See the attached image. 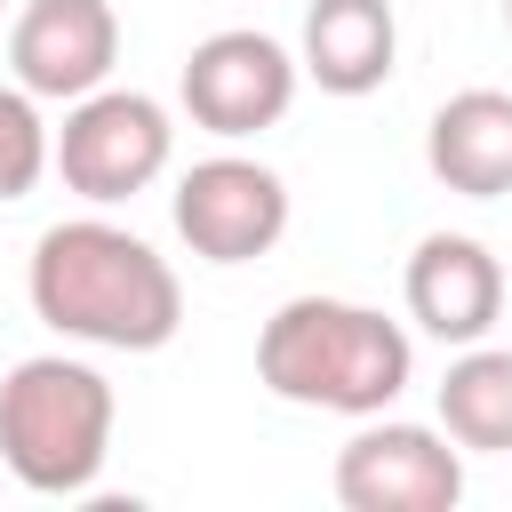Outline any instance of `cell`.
Returning <instances> with one entry per match:
<instances>
[{
  "label": "cell",
  "instance_id": "1",
  "mask_svg": "<svg viewBox=\"0 0 512 512\" xmlns=\"http://www.w3.org/2000/svg\"><path fill=\"white\" fill-rule=\"evenodd\" d=\"M24 296L56 336H80L104 352H160L184 328V288H176L168 256L104 216L48 224L32 240Z\"/></svg>",
  "mask_w": 512,
  "mask_h": 512
},
{
  "label": "cell",
  "instance_id": "2",
  "mask_svg": "<svg viewBox=\"0 0 512 512\" xmlns=\"http://www.w3.org/2000/svg\"><path fill=\"white\" fill-rule=\"evenodd\" d=\"M408 368V328L344 296H288L256 336V384L288 408L384 416L408 392Z\"/></svg>",
  "mask_w": 512,
  "mask_h": 512
},
{
  "label": "cell",
  "instance_id": "3",
  "mask_svg": "<svg viewBox=\"0 0 512 512\" xmlns=\"http://www.w3.org/2000/svg\"><path fill=\"white\" fill-rule=\"evenodd\" d=\"M112 456V384L88 360L32 352L0 384V464L32 496H80L96 488Z\"/></svg>",
  "mask_w": 512,
  "mask_h": 512
},
{
  "label": "cell",
  "instance_id": "4",
  "mask_svg": "<svg viewBox=\"0 0 512 512\" xmlns=\"http://www.w3.org/2000/svg\"><path fill=\"white\" fill-rule=\"evenodd\" d=\"M168 152H176V128L144 88H88V96H72L64 128L48 136V160H56L64 192H80L96 208L136 200L168 168Z\"/></svg>",
  "mask_w": 512,
  "mask_h": 512
},
{
  "label": "cell",
  "instance_id": "5",
  "mask_svg": "<svg viewBox=\"0 0 512 512\" xmlns=\"http://www.w3.org/2000/svg\"><path fill=\"white\" fill-rule=\"evenodd\" d=\"M336 504L344 512H456L464 504V456L432 424L368 416L336 448Z\"/></svg>",
  "mask_w": 512,
  "mask_h": 512
},
{
  "label": "cell",
  "instance_id": "6",
  "mask_svg": "<svg viewBox=\"0 0 512 512\" xmlns=\"http://www.w3.org/2000/svg\"><path fill=\"white\" fill-rule=\"evenodd\" d=\"M176 232L200 264H256L288 232V184L264 160H240V152L192 160L184 184H176Z\"/></svg>",
  "mask_w": 512,
  "mask_h": 512
},
{
  "label": "cell",
  "instance_id": "7",
  "mask_svg": "<svg viewBox=\"0 0 512 512\" xmlns=\"http://www.w3.org/2000/svg\"><path fill=\"white\" fill-rule=\"evenodd\" d=\"M288 104H296V56L264 32H208L184 56V112L224 144L280 128Z\"/></svg>",
  "mask_w": 512,
  "mask_h": 512
},
{
  "label": "cell",
  "instance_id": "8",
  "mask_svg": "<svg viewBox=\"0 0 512 512\" xmlns=\"http://www.w3.org/2000/svg\"><path fill=\"white\" fill-rule=\"evenodd\" d=\"M8 64H16V88L48 96V104L104 88L120 64L112 0H24V16L8 24Z\"/></svg>",
  "mask_w": 512,
  "mask_h": 512
},
{
  "label": "cell",
  "instance_id": "9",
  "mask_svg": "<svg viewBox=\"0 0 512 512\" xmlns=\"http://www.w3.org/2000/svg\"><path fill=\"white\" fill-rule=\"evenodd\" d=\"M408 320L440 344H480L504 312V264L472 240V232H424L408 256Z\"/></svg>",
  "mask_w": 512,
  "mask_h": 512
},
{
  "label": "cell",
  "instance_id": "10",
  "mask_svg": "<svg viewBox=\"0 0 512 512\" xmlns=\"http://www.w3.org/2000/svg\"><path fill=\"white\" fill-rule=\"evenodd\" d=\"M424 160L448 192L464 200H504L512 192V96L504 88H464L432 112Z\"/></svg>",
  "mask_w": 512,
  "mask_h": 512
},
{
  "label": "cell",
  "instance_id": "11",
  "mask_svg": "<svg viewBox=\"0 0 512 512\" xmlns=\"http://www.w3.org/2000/svg\"><path fill=\"white\" fill-rule=\"evenodd\" d=\"M400 56V24L392 0H312L304 8V72L328 96H368L392 80Z\"/></svg>",
  "mask_w": 512,
  "mask_h": 512
},
{
  "label": "cell",
  "instance_id": "12",
  "mask_svg": "<svg viewBox=\"0 0 512 512\" xmlns=\"http://www.w3.org/2000/svg\"><path fill=\"white\" fill-rule=\"evenodd\" d=\"M440 424L456 448L512 456V352L464 344V360H448V376H440Z\"/></svg>",
  "mask_w": 512,
  "mask_h": 512
},
{
  "label": "cell",
  "instance_id": "13",
  "mask_svg": "<svg viewBox=\"0 0 512 512\" xmlns=\"http://www.w3.org/2000/svg\"><path fill=\"white\" fill-rule=\"evenodd\" d=\"M40 176H48V120H40V96L0 88V200H24Z\"/></svg>",
  "mask_w": 512,
  "mask_h": 512
},
{
  "label": "cell",
  "instance_id": "14",
  "mask_svg": "<svg viewBox=\"0 0 512 512\" xmlns=\"http://www.w3.org/2000/svg\"><path fill=\"white\" fill-rule=\"evenodd\" d=\"M504 16H512V0H504Z\"/></svg>",
  "mask_w": 512,
  "mask_h": 512
},
{
  "label": "cell",
  "instance_id": "15",
  "mask_svg": "<svg viewBox=\"0 0 512 512\" xmlns=\"http://www.w3.org/2000/svg\"><path fill=\"white\" fill-rule=\"evenodd\" d=\"M0 8H8V0H0Z\"/></svg>",
  "mask_w": 512,
  "mask_h": 512
}]
</instances>
